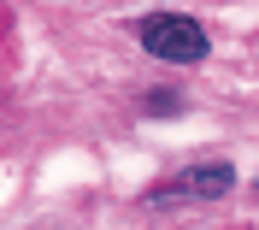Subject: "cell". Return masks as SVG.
<instances>
[{
  "instance_id": "1",
  "label": "cell",
  "mask_w": 259,
  "mask_h": 230,
  "mask_svg": "<svg viewBox=\"0 0 259 230\" xmlns=\"http://www.w3.org/2000/svg\"><path fill=\"white\" fill-rule=\"evenodd\" d=\"M136 35H142V48L153 53V59H165V65H200V59H206V30H200L194 18L153 12V18L136 24Z\"/></svg>"
},
{
  "instance_id": "2",
  "label": "cell",
  "mask_w": 259,
  "mask_h": 230,
  "mask_svg": "<svg viewBox=\"0 0 259 230\" xmlns=\"http://www.w3.org/2000/svg\"><path fill=\"white\" fill-rule=\"evenodd\" d=\"M236 189V171L230 165H194V171H183V177H171L165 189H153V201L159 207H171V201H218Z\"/></svg>"
}]
</instances>
